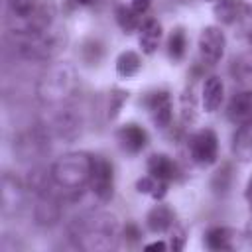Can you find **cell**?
Masks as SVG:
<instances>
[{
	"mask_svg": "<svg viewBox=\"0 0 252 252\" xmlns=\"http://www.w3.org/2000/svg\"><path fill=\"white\" fill-rule=\"evenodd\" d=\"M116 217L106 211H89L75 217L69 224V238L85 252H106L118 242Z\"/></svg>",
	"mask_w": 252,
	"mask_h": 252,
	"instance_id": "6da1fadb",
	"label": "cell"
},
{
	"mask_svg": "<svg viewBox=\"0 0 252 252\" xmlns=\"http://www.w3.org/2000/svg\"><path fill=\"white\" fill-rule=\"evenodd\" d=\"M55 16L53 0H6V26L12 35L41 32L55 24Z\"/></svg>",
	"mask_w": 252,
	"mask_h": 252,
	"instance_id": "7a4b0ae2",
	"label": "cell"
},
{
	"mask_svg": "<svg viewBox=\"0 0 252 252\" xmlns=\"http://www.w3.org/2000/svg\"><path fill=\"white\" fill-rule=\"evenodd\" d=\"M77 89V71L69 63H51L35 83V96L43 106L59 108L73 100Z\"/></svg>",
	"mask_w": 252,
	"mask_h": 252,
	"instance_id": "3957f363",
	"label": "cell"
},
{
	"mask_svg": "<svg viewBox=\"0 0 252 252\" xmlns=\"http://www.w3.org/2000/svg\"><path fill=\"white\" fill-rule=\"evenodd\" d=\"M10 47L14 49L16 55L32 61H49L67 43V33L59 24H53L41 32L33 33H22V35H12L8 33Z\"/></svg>",
	"mask_w": 252,
	"mask_h": 252,
	"instance_id": "277c9868",
	"label": "cell"
},
{
	"mask_svg": "<svg viewBox=\"0 0 252 252\" xmlns=\"http://www.w3.org/2000/svg\"><path fill=\"white\" fill-rule=\"evenodd\" d=\"M91 169L93 156L87 152H67L49 167L55 187L63 193H79L85 185H89Z\"/></svg>",
	"mask_w": 252,
	"mask_h": 252,
	"instance_id": "5b68a950",
	"label": "cell"
},
{
	"mask_svg": "<svg viewBox=\"0 0 252 252\" xmlns=\"http://www.w3.org/2000/svg\"><path fill=\"white\" fill-rule=\"evenodd\" d=\"M12 148L22 161L33 163L49 152V130L43 124H30L14 136Z\"/></svg>",
	"mask_w": 252,
	"mask_h": 252,
	"instance_id": "8992f818",
	"label": "cell"
},
{
	"mask_svg": "<svg viewBox=\"0 0 252 252\" xmlns=\"http://www.w3.org/2000/svg\"><path fill=\"white\" fill-rule=\"evenodd\" d=\"M28 185L14 173L6 171L0 181V209L4 217H16L24 211L26 207V195H28Z\"/></svg>",
	"mask_w": 252,
	"mask_h": 252,
	"instance_id": "52a82bcc",
	"label": "cell"
},
{
	"mask_svg": "<svg viewBox=\"0 0 252 252\" xmlns=\"http://www.w3.org/2000/svg\"><path fill=\"white\" fill-rule=\"evenodd\" d=\"M51 132L65 142H73L83 132V114L69 102L65 106L55 108V116L51 122Z\"/></svg>",
	"mask_w": 252,
	"mask_h": 252,
	"instance_id": "ba28073f",
	"label": "cell"
},
{
	"mask_svg": "<svg viewBox=\"0 0 252 252\" xmlns=\"http://www.w3.org/2000/svg\"><path fill=\"white\" fill-rule=\"evenodd\" d=\"M89 187L98 201L112 199L114 193V167L104 156H93V169Z\"/></svg>",
	"mask_w": 252,
	"mask_h": 252,
	"instance_id": "9c48e42d",
	"label": "cell"
},
{
	"mask_svg": "<svg viewBox=\"0 0 252 252\" xmlns=\"http://www.w3.org/2000/svg\"><path fill=\"white\" fill-rule=\"evenodd\" d=\"M189 152L195 163L211 165L219 156V138L211 128H203L189 138Z\"/></svg>",
	"mask_w": 252,
	"mask_h": 252,
	"instance_id": "30bf717a",
	"label": "cell"
},
{
	"mask_svg": "<svg viewBox=\"0 0 252 252\" xmlns=\"http://www.w3.org/2000/svg\"><path fill=\"white\" fill-rule=\"evenodd\" d=\"M61 215H63V203H61V197L53 189H47L35 195V203H33L35 224L53 226L61 220Z\"/></svg>",
	"mask_w": 252,
	"mask_h": 252,
	"instance_id": "8fae6325",
	"label": "cell"
},
{
	"mask_svg": "<svg viewBox=\"0 0 252 252\" xmlns=\"http://www.w3.org/2000/svg\"><path fill=\"white\" fill-rule=\"evenodd\" d=\"M226 47L224 32L217 26H207L199 35V55L205 63L215 65L222 59Z\"/></svg>",
	"mask_w": 252,
	"mask_h": 252,
	"instance_id": "7c38bea8",
	"label": "cell"
},
{
	"mask_svg": "<svg viewBox=\"0 0 252 252\" xmlns=\"http://www.w3.org/2000/svg\"><path fill=\"white\" fill-rule=\"evenodd\" d=\"M150 118L158 128H167L173 118V102L167 91H154L146 96Z\"/></svg>",
	"mask_w": 252,
	"mask_h": 252,
	"instance_id": "4fadbf2b",
	"label": "cell"
},
{
	"mask_svg": "<svg viewBox=\"0 0 252 252\" xmlns=\"http://www.w3.org/2000/svg\"><path fill=\"white\" fill-rule=\"evenodd\" d=\"M226 116L234 124H246L252 122V87L238 91L232 94L226 106Z\"/></svg>",
	"mask_w": 252,
	"mask_h": 252,
	"instance_id": "5bb4252c",
	"label": "cell"
},
{
	"mask_svg": "<svg viewBox=\"0 0 252 252\" xmlns=\"http://www.w3.org/2000/svg\"><path fill=\"white\" fill-rule=\"evenodd\" d=\"M116 140H118L120 148L126 150L128 154H138V152H142V150L146 148V144H148V134H146V130H144L142 126L130 122V124H124V126L118 128Z\"/></svg>",
	"mask_w": 252,
	"mask_h": 252,
	"instance_id": "9a60e30c",
	"label": "cell"
},
{
	"mask_svg": "<svg viewBox=\"0 0 252 252\" xmlns=\"http://www.w3.org/2000/svg\"><path fill=\"white\" fill-rule=\"evenodd\" d=\"M230 152L236 161H242V163L252 161V122L240 124L236 128V132L232 134Z\"/></svg>",
	"mask_w": 252,
	"mask_h": 252,
	"instance_id": "2e32d148",
	"label": "cell"
},
{
	"mask_svg": "<svg viewBox=\"0 0 252 252\" xmlns=\"http://www.w3.org/2000/svg\"><path fill=\"white\" fill-rule=\"evenodd\" d=\"M148 173H150L152 177H156V179L167 183V181L175 179V175H177V165H175V161H173L169 156H165V154H154V156H150V159H148Z\"/></svg>",
	"mask_w": 252,
	"mask_h": 252,
	"instance_id": "e0dca14e",
	"label": "cell"
},
{
	"mask_svg": "<svg viewBox=\"0 0 252 252\" xmlns=\"http://www.w3.org/2000/svg\"><path fill=\"white\" fill-rule=\"evenodd\" d=\"M222 94H224V85H222L220 77L211 75V77L205 81V85H203V94H201L203 108H205L207 112L219 110V106L222 104Z\"/></svg>",
	"mask_w": 252,
	"mask_h": 252,
	"instance_id": "ac0fdd59",
	"label": "cell"
},
{
	"mask_svg": "<svg viewBox=\"0 0 252 252\" xmlns=\"http://www.w3.org/2000/svg\"><path fill=\"white\" fill-rule=\"evenodd\" d=\"M205 244L211 250H232L236 246V232L228 226H213L205 232Z\"/></svg>",
	"mask_w": 252,
	"mask_h": 252,
	"instance_id": "d6986e66",
	"label": "cell"
},
{
	"mask_svg": "<svg viewBox=\"0 0 252 252\" xmlns=\"http://www.w3.org/2000/svg\"><path fill=\"white\" fill-rule=\"evenodd\" d=\"M138 32H140V33H138V43H140L142 51L148 53V55H152V53L158 49L159 39H161V26H159V22L150 18V20H146V22L140 26Z\"/></svg>",
	"mask_w": 252,
	"mask_h": 252,
	"instance_id": "ffe728a7",
	"label": "cell"
},
{
	"mask_svg": "<svg viewBox=\"0 0 252 252\" xmlns=\"http://www.w3.org/2000/svg\"><path fill=\"white\" fill-rule=\"evenodd\" d=\"M173 211L167 205H156L154 209L148 211L146 215V224L152 232H165L173 226Z\"/></svg>",
	"mask_w": 252,
	"mask_h": 252,
	"instance_id": "44dd1931",
	"label": "cell"
},
{
	"mask_svg": "<svg viewBox=\"0 0 252 252\" xmlns=\"http://www.w3.org/2000/svg\"><path fill=\"white\" fill-rule=\"evenodd\" d=\"M246 4H242L240 0H217L215 4V16L219 22L222 24H236L242 16Z\"/></svg>",
	"mask_w": 252,
	"mask_h": 252,
	"instance_id": "7402d4cb",
	"label": "cell"
},
{
	"mask_svg": "<svg viewBox=\"0 0 252 252\" xmlns=\"http://www.w3.org/2000/svg\"><path fill=\"white\" fill-rule=\"evenodd\" d=\"M230 75L236 83H240L244 87H252V51L232 59Z\"/></svg>",
	"mask_w": 252,
	"mask_h": 252,
	"instance_id": "603a6c76",
	"label": "cell"
},
{
	"mask_svg": "<svg viewBox=\"0 0 252 252\" xmlns=\"http://www.w3.org/2000/svg\"><path fill=\"white\" fill-rule=\"evenodd\" d=\"M142 69V59L136 51H122L116 59V73L124 79L134 77Z\"/></svg>",
	"mask_w": 252,
	"mask_h": 252,
	"instance_id": "cb8c5ba5",
	"label": "cell"
},
{
	"mask_svg": "<svg viewBox=\"0 0 252 252\" xmlns=\"http://www.w3.org/2000/svg\"><path fill=\"white\" fill-rule=\"evenodd\" d=\"M232 181H234V173H232V167L230 163H222L215 173H213V179H211V187L217 195H226L232 187Z\"/></svg>",
	"mask_w": 252,
	"mask_h": 252,
	"instance_id": "d4e9b609",
	"label": "cell"
},
{
	"mask_svg": "<svg viewBox=\"0 0 252 252\" xmlns=\"http://www.w3.org/2000/svg\"><path fill=\"white\" fill-rule=\"evenodd\" d=\"M140 14L134 8L128 6H118L116 8V22L124 33H132L134 30H140Z\"/></svg>",
	"mask_w": 252,
	"mask_h": 252,
	"instance_id": "484cf974",
	"label": "cell"
},
{
	"mask_svg": "<svg viewBox=\"0 0 252 252\" xmlns=\"http://www.w3.org/2000/svg\"><path fill=\"white\" fill-rule=\"evenodd\" d=\"M185 49H187V35L181 28H175L167 39V53L173 61H179L185 55Z\"/></svg>",
	"mask_w": 252,
	"mask_h": 252,
	"instance_id": "4316f807",
	"label": "cell"
},
{
	"mask_svg": "<svg viewBox=\"0 0 252 252\" xmlns=\"http://www.w3.org/2000/svg\"><path fill=\"white\" fill-rule=\"evenodd\" d=\"M136 189H138L140 193H148V195H152L154 199H161V197L165 195L167 183H165V181H159V179H156V177H152V175H146V177L138 179Z\"/></svg>",
	"mask_w": 252,
	"mask_h": 252,
	"instance_id": "83f0119b",
	"label": "cell"
},
{
	"mask_svg": "<svg viewBox=\"0 0 252 252\" xmlns=\"http://www.w3.org/2000/svg\"><path fill=\"white\" fill-rule=\"evenodd\" d=\"M126 98H128V93L122 91V89H112V91H108V94H106V108H104L108 120H114V118L118 116V112H120L122 104L126 102Z\"/></svg>",
	"mask_w": 252,
	"mask_h": 252,
	"instance_id": "f1b7e54d",
	"label": "cell"
},
{
	"mask_svg": "<svg viewBox=\"0 0 252 252\" xmlns=\"http://www.w3.org/2000/svg\"><path fill=\"white\" fill-rule=\"evenodd\" d=\"M81 57H83L89 65L98 63L100 57H102V45H100V41H96V39H87V41L83 43V47H81Z\"/></svg>",
	"mask_w": 252,
	"mask_h": 252,
	"instance_id": "f546056e",
	"label": "cell"
},
{
	"mask_svg": "<svg viewBox=\"0 0 252 252\" xmlns=\"http://www.w3.org/2000/svg\"><path fill=\"white\" fill-rule=\"evenodd\" d=\"M236 24L240 26L242 33L252 41V6H244L242 16H240V20H238Z\"/></svg>",
	"mask_w": 252,
	"mask_h": 252,
	"instance_id": "4dcf8cb0",
	"label": "cell"
},
{
	"mask_svg": "<svg viewBox=\"0 0 252 252\" xmlns=\"http://www.w3.org/2000/svg\"><path fill=\"white\" fill-rule=\"evenodd\" d=\"M183 242H185L183 230H175L173 236H171V248H173V250H181V248H183Z\"/></svg>",
	"mask_w": 252,
	"mask_h": 252,
	"instance_id": "1f68e13d",
	"label": "cell"
},
{
	"mask_svg": "<svg viewBox=\"0 0 252 252\" xmlns=\"http://www.w3.org/2000/svg\"><path fill=\"white\" fill-rule=\"evenodd\" d=\"M150 4H152V0H132V8H134L138 14L146 12V10L150 8Z\"/></svg>",
	"mask_w": 252,
	"mask_h": 252,
	"instance_id": "d6a6232c",
	"label": "cell"
},
{
	"mask_svg": "<svg viewBox=\"0 0 252 252\" xmlns=\"http://www.w3.org/2000/svg\"><path fill=\"white\" fill-rule=\"evenodd\" d=\"M244 197L248 201V205L252 207V177L248 179V185H246V191H244Z\"/></svg>",
	"mask_w": 252,
	"mask_h": 252,
	"instance_id": "836d02e7",
	"label": "cell"
},
{
	"mask_svg": "<svg viewBox=\"0 0 252 252\" xmlns=\"http://www.w3.org/2000/svg\"><path fill=\"white\" fill-rule=\"evenodd\" d=\"M167 246L163 244V242H152V244H148L146 246V250H165Z\"/></svg>",
	"mask_w": 252,
	"mask_h": 252,
	"instance_id": "e575fe53",
	"label": "cell"
},
{
	"mask_svg": "<svg viewBox=\"0 0 252 252\" xmlns=\"http://www.w3.org/2000/svg\"><path fill=\"white\" fill-rule=\"evenodd\" d=\"M246 234H248V238L252 240V219H250L248 224H246Z\"/></svg>",
	"mask_w": 252,
	"mask_h": 252,
	"instance_id": "d590c367",
	"label": "cell"
},
{
	"mask_svg": "<svg viewBox=\"0 0 252 252\" xmlns=\"http://www.w3.org/2000/svg\"><path fill=\"white\" fill-rule=\"evenodd\" d=\"M79 4H85V6H89V4H94L96 0H77Z\"/></svg>",
	"mask_w": 252,
	"mask_h": 252,
	"instance_id": "8d00e7d4",
	"label": "cell"
}]
</instances>
